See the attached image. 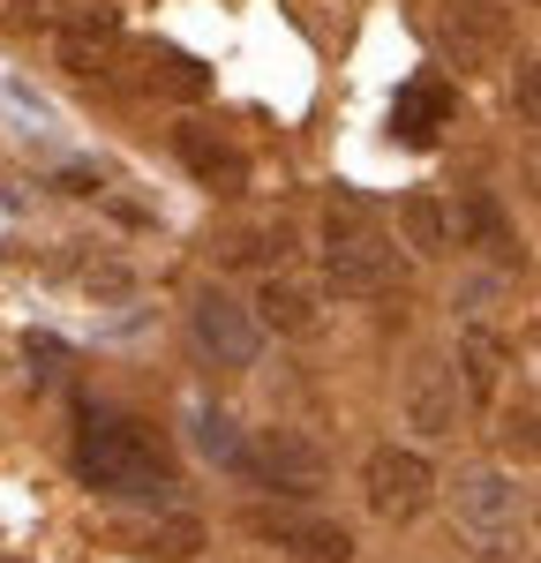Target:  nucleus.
Listing matches in <instances>:
<instances>
[{
    "label": "nucleus",
    "instance_id": "nucleus-9",
    "mask_svg": "<svg viewBox=\"0 0 541 563\" xmlns=\"http://www.w3.org/2000/svg\"><path fill=\"white\" fill-rule=\"evenodd\" d=\"M459 368H444V361H421V368H413V376H406V429L413 435H429V443H437V435H451L459 429Z\"/></svg>",
    "mask_w": 541,
    "mask_h": 563
},
{
    "label": "nucleus",
    "instance_id": "nucleus-10",
    "mask_svg": "<svg viewBox=\"0 0 541 563\" xmlns=\"http://www.w3.org/2000/svg\"><path fill=\"white\" fill-rule=\"evenodd\" d=\"M256 316H264V331H278V339H316L323 331V294L301 286V278H286V271H270L264 286H256Z\"/></svg>",
    "mask_w": 541,
    "mask_h": 563
},
{
    "label": "nucleus",
    "instance_id": "nucleus-15",
    "mask_svg": "<svg viewBox=\"0 0 541 563\" xmlns=\"http://www.w3.org/2000/svg\"><path fill=\"white\" fill-rule=\"evenodd\" d=\"M196 451H203L211 466H225V474H249V435H241V421L219 413V406H196Z\"/></svg>",
    "mask_w": 541,
    "mask_h": 563
},
{
    "label": "nucleus",
    "instance_id": "nucleus-13",
    "mask_svg": "<svg viewBox=\"0 0 541 563\" xmlns=\"http://www.w3.org/2000/svg\"><path fill=\"white\" fill-rule=\"evenodd\" d=\"M459 384H466L474 406L496 398V384H504V339H496V331H466V339H459Z\"/></svg>",
    "mask_w": 541,
    "mask_h": 563
},
{
    "label": "nucleus",
    "instance_id": "nucleus-19",
    "mask_svg": "<svg viewBox=\"0 0 541 563\" xmlns=\"http://www.w3.org/2000/svg\"><path fill=\"white\" fill-rule=\"evenodd\" d=\"M180 158H188V166H196V174L211 180V188H233V180H241V158H233V151H225V143H211V135L203 129H180Z\"/></svg>",
    "mask_w": 541,
    "mask_h": 563
},
{
    "label": "nucleus",
    "instance_id": "nucleus-17",
    "mask_svg": "<svg viewBox=\"0 0 541 563\" xmlns=\"http://www.w3.org/2000/svg\"><path fill=\"white\" fill-rule=\"evenodd\" d=\"M399 233L413 256H444L451 249V211L437 203V196H406L399 203Z\"/></svg>",
    "mask_w": 541,
    "mask_h": 563
},
{
    "label": "nucleus",
    "instance_id": "nucleus-3",
    "mask_svg": "<svg viewBox=\"0 0 541 563\" xmlns=\"http://www.w3.org/2000/svg\"><path fill=\"white\" fill-rule=\"evenodd\" d=\"M451 511H459V533H466L474 563H519V519H527V496H519V481H511V474H496V466L459 474Z\"/></svg>",
    "mask_w": 541,
    "mask_h": 563
},
{
    "label": "nucleus",
    "instance_id": "nucleus-4",
    "mask_svg": "<svg viewBox=\"0 0 541 563\" xmlns=\"http://www.w3.org/2000/svg\"><path fill=\"white\" fill-rule=\"evenodd\" d=\"M241 526L286 563H354V533L331 511H309V504H256Z\"/></svg>",
    "mask_w": 541,
    "mask_h": 563
},
{
    "label": "nucleus",
    "instance_id": "nucleus-18",
    "mask_svg": "<svg viewBox=\"0 0 541 563\" xmlns=\"http://www.w3.org/2000/svg\"><path fill=\"white\" fill-rule=\"evenodd\" d=\"M68 278H76L84 294H98V301H129L135 294V271L121 256H68Z\"/></svg>",
    "mask_w": 541,
    "mask_h": 563
},
{
    "label": "nucleus",
    "instance_id": "nucleus-7",
    "mask_svg": "<svg viewBox=\"0 0 541 563\" xmlns=\"http://www.w3.org/2000/svg\"><path fill=\"white\" fill-rule=\"evenodd\" d=\"M437 45L451 53V68H504L511 60V15L496 0H451L437 15Z\"/></svg>",
    "mask_w": 541,
    "mask_h": 563
},
{
    "label": "nucleus",
    "instance_id": "nucleus-2",
    "mask_svg": "<svg viewBox=\"0 0 541 563\" xmlns=\"http://www.w3.org/2000/svg\"><path fill=\"white\" fill-rule=\"evenodd\" d=\"M399 271H406L399 241L376 225V211L361 196H331V211H323V286L339 301H376V294L399 286Z\"/></svg>",
    "mask_w": 541,
    "mask_h": 563
},
{
    "label": "nucleus",
    "instance_id": "nucleus-22",
    "mask_svg": "<svg viewBox=\"0 0 541 563\" xmlns=\"http://www.w3.org/2000/svg\"><path fill=\"white\" fill-rule=\"evenodd\" d=\"M76 8H84V0H15V15H31V23H68V15H76Z\"/></svg>",
    "mask_w": 541,
    "mask_h": 563
},
{
    "label": "nucleus",
    "instance_id": "nucleus-16",
    "mask_svg": "<svg viewBox=\"0 0 541 563\" xmlns=\"http://www.w3.org/2000/svg\"><path fill=\"white\" fill-rule=\"evenodd\" d=\"M459 241L489 249L496 263H519V241H511V225L496 211V196H466V203H459Z\"/></svg>",
    "mask_w": 541,
    "mask_h": 563
},
{
    "label": "nucleus",
    "instance_id": "nucleus-6",
    "mask_svg": "<svg viewBox=\"0 0 541 563\" xmlns=\"http://www.w3.org/2000/svg\"><path fill=\"white\" fill-rule=\"evenodd\" d=\"M188 331H196V346L211 353L219 368H256V353H264V316H256V301L241 308L219 286H203L188 301Z\"/></svg>",
    "mask_w": 541,
    "mask_h": 563
},
{
    "label": "nucleus",
    "instance_id": "nucleus-8",
    "mask_svg": "<svg viewBox=\"0 0 541 563\" xmlns=\"http://www.w3.org/2000/svg\"><path fill=\"white\" fill-rule=\"evenodd\" d=\"M323 474H331V459L301 429H256V443H249V481H264V488L309 496V488H323Z\"/></svg>",
    "mask_w": 541,
    "mask_h": 563
},
{
    "label": "nucleus",
    "instance_id": "nucleus-12",
    "mask_svg": "<svg viewBox=\"0 0 541 563\" xmlns=\"http://www.w3.org/2000/svg\"><path fill=\"white\" fill-rule=\"evenodd\" d=\"M444 113H451L444 84H406L399 106H391V129H399L413 151H429V143H437V129H444Z\"/></svg>",
    "mask_w": 541,
    "mask_h": 563
},
{
    "label": "nucleus",
    "instance_id": "nucleus-11",
    "mask_svg": "<svg viewBox=\"0 0 541 563\" xmlns=\"http://www.w3.org/2000/svg\"><path fill=\"white\" fill-rule=\"evenodd\" d=\"M121 38V15L113 8H76L68 15V38H60V60L76 68V76H98V53Z\"/></svg>",
    "mask_w": 541,
    "mask_h": 563
},
{
    "label": "nucleus",
    "instance_id": "nucleus-21",
    "mask_svg": "<svg viewBox=\"0 0 541 563\" xmlns=\"http://www.w3.org/2000/svg\"><path fill=\"white\" fill-rule=\"evenodd\" d=\"M264 256H286V225H278V233H241V241H225V263H264Z\"/></svg>",
    "mask_w": 541,
    "mask_h": 563
},
{
    "label": "nucleus",
    "instance_id": "nucleus-1",
    "mask_svg": "<svg viewBox=\"0 0 541 563\" xmlns=\"http://www.w3.org/2000/svg\"><path fill=\"white\" fill-rule=\"evenodd\" d=\"M76 474L98 496H166L174 488V459H166L158 429H143L129 413H90L84 435H76Z\"/></svg>",
    "mask_w": 541,
    "mask_h": 563
},
{
    "label": "nucleus",
    "instance_id": "nucleus-14",
    "mask_svg": "<svg viewBox=\"0 0 541 563\" xmlns=\"http://www.w3.org/2000/svg\"><path fill=\"white\" fill-rule=\"evenodd\" d=\"M129 549L135 556H196L203 549V519H188V511H166V519H151V526H129Z\"/></svg>",
    "mask_w": 541,
    "mask_h": 563
},
{
    "label": "nucleus",
    "instance_id": "nucleus-20",
    "mask_svg": "<svg viewBox=\"0 0 541 563\" xmlns=\"http://www.w3.org/2000/svg\"><path fill=\"white\" fill-rule=\"evenodd\" d=\"M511 106H519L527 129H541V60H519V76H511Z\"/></svg>",
    "mask_w": 541,
    "mask_h": 563
},
{
    "label": "nucleus",
    "instance_id": "nucleus-5",
    "mask_svg": "<svg viewBox=\"0 0 541 563\" xmlns=\"http://www.w3.org/2000/svg\"><path fill=\"white\" fill-rule=\"evenodd\" d=\"M361 496H368L376 519L406 526V519L429 511V496H437V466H429L421 451H406V443H376L368 466H361Z\"/></svg>",
    "mask_w": 541,
    "mask_h": 563
}]
</instances>
